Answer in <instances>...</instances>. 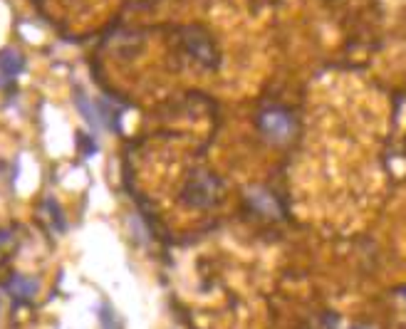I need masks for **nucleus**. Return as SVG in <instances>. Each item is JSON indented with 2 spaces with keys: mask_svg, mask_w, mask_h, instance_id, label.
<instances>
[{
  "mask_svg": "<svg viewBox=\"0 0 406 329\" xmlns=\"http://www.w3.org/2000/svg\"><path fill=\"white\" fill-rule=\"evenodd\" d=\"M248 200H251V206L255 208V211L270 215V218H277L280 211H283L280 203L275 200V196H272L270 191H263V188H253V191H248Z\"/></svg>",
  "mask_w": 406,
  "mask_h": 329,
  "instance_id": "39448f33",
  "label": "nucleus"
},
{
  "mask_svg": "<svg viewBox=\"0 0 406 329\" xmlns=\"http://www.w3.org/2000/svg\"><path fill=\"white\" fill-rule=\"evenodd\" d=\"M79 144H82V154H84V156L97 154V142H94V139H90V142H87V139H84V136L79 134Z\"/></svg>",
  "mask_w": 406,
  "mask_h": 329,
  "instance_id": "9d476101",
  "label": "nucleus"
},
{
  "mask_svg": "<svg viewBox=\"0 0 406 329\" xmlns=\"http://www.w3.org/2000/svg\"><path fill=\"white\" fill-rule=\"evenodd\" d=\"M45 213L50 215L52 226L58 228V233H65L67 220H65V215H62V208H60L58 200H55V198H45Z\"/></svg>",
  "mask_w": 406,
  "mask_h": 329,
  "instance_id": "6e6552de",
  "label": "nucleus"
},
{
  "mask_svg": "<svg viewBox=\"0 0 406 329\" xmlns=\"http://www.w3.org/2000/svg\"><path fill=\"white\" fill-rule=\"evenodd\" d=\"M72 99H75V107H77L79 109V114H82V119L87 124H90L92 129L97 131L99 127H102V119H99V109L97 107H94V104H92V99L87 97V94H84L82 90H75V94H72Z\"/></svg>",
  "mask_w": 406,
  "mask_h": 329,
  "instance_id": "0eeeda50",
  "label": "nucleus"
},
{
  "mask_svg": "<svg viewBox=\"0 0 406 329\" xmlns=\"http://www.w3.org/2000/svg\"><path fill=\"white\" fill-rule=\"evenodd\" d=\"M181 38H183V45H186L188 55H194L201 65L213 67V62H216V50H213L211 38H208L203 30H194V27H188Z\"/></svg>",
  "mask_w": 406,
  "mask_h": 329,
  "instance_id": "7ed1b4c3",
  "label": "nucleus"
},
{
  "mask_svg": "<svg viewBox=\"0 0 406 329\" xmlns=\"http://www.w3.org/2000/svg\"><path fill=\"white\" fill-rule=\"evenodd\" d=\"M352 329H369V327H352Z\"/></svg>",
  "mask_w": 406,
  "mask_h": 329,
  "instance_id": "9b49d317",
  "label": "nucleus"
},
{
  "mask_svg": "<svg viewBox=\"0 0 406 329\" xmlns=\"http://www.w3.org/2000/svg\"><path fill=\"white\" fill-rule=\"evenodd\" d=\"M23 70H25V57H23L18 50H13V47L0 50V75H3V77L13 79V77H18Z\"/></svg>",
  "mask_w": 406,
  "mask_h": 329,
  "instance_id": "423d86ee",
  "label": "nucleus"
},
{
  "mask_svg": "<svg viewBox=\"0 0 406 329\" xmlns=\"http://www.w3.org/2000/svg\"><path fill=\"white\" fill-rule=\"evenodd\" d=\"M404 297H406V292H404Z\"/></svg>",
  "mask_w": 406,
  "mask_h": 329,
  "instance_id": "f8f14e48",
  "label": "nucleus"
},
{
  "mask_svg": "<svg viewBox=\"0 0 406 329\" xmlns=\"http://www.w3.org/2000/svg\"><path fill=\"white\" fill-rule=\"evenodd\" d=\"M220 194H223V191H220L218 176L208 174V171H203V168L191 171L186 186H183V191H181L183 200L194 208H208V206H213V203H218Z\"/></svg>",
  "mask_w": 406,
  "mask_h": 329,
  "instance_id": "f257e3e1",
  "label": "nucleus"
},
{
  "mask_svg": "<svg viewBox=\"0 0 406 329\" xmlns=\"http://www.w3.org/2000/svg\"><path fill=\"white\" fill-rule=\"evenodd\" d=\"M5 290L8 295H13L20 302H27V300H33L40 292V282L35 278H30V275H13L5 282Z\"/></svg>",
  "mask_w": 406,
  "mask_h": 329,
  "instance_id": "20e7f679",
  "label": "nucleus"
},
{
  "mask_svg": "<svg viewBox=\"0 0 406 329\" xmlns=\"http://www.w3.org/2000/svg\"><path fill=\"white\" fill-rule=\"evenodd\" d=\"M99 319H102V329H122V322L116 319L114 310H112L110 304H104L102 310H99Z\"/></svg>",
  "mask_w": 406,
  "mask_h": 329,
  "instance_id": "1a4fd4ad",
  "label": "nucleus"
},
{
  "mask_svg": "<svg viewBox=\"0 0 406 329\" xmlns=\"http://www.w3.org/2000/svg\"><path fill=\"white\" fill-rule=\"evenodd\" d=\"M255 124H258L260 134L265 139H270L272 144L288 142L292 131H295V119L283 107H265V109H260L258 116H255Z\"/></svg>",
  "mask_w": 406,
  "mask_h": 329,
  "instance_id": "f03ea898",
  "label": "nucleus"
},
{
  "mask_svg": "<svg viewBox=\"0 0 406 329\" xmlns=\"http://www.w3.org/2000/svg\"><path fill=\"white\" fill-rule=\"evenodd\" d=\"M0 307H3V304H0Z\"/></svg>",
  "mask_w": 406,
  "mask_h": 329,
  "instance_id": "ddd939ff",
  "label": "nucleus"
}]
</instances>
